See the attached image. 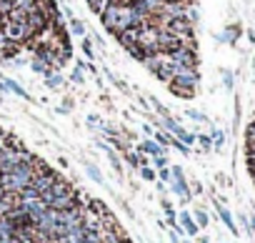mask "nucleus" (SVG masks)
<instances>
[{"mask_svg": "<svg viewBox=\"0 0 255 243\" xmlns=\"http://www.w3.org/2000/svg\"><path fill=\"white\" fill-rule=\"evenodd\" d=\"M140 176H143L145 181H155V171H153V168H148V166H143V168H140Z\"/></svg>", "mask_w": 255, "mask_h": 243, "instance_id": "c756f323", "label": "nucleus"}, {"mask_svg": "<svg viewBox=\"0 0 255 243\" xmlns=\"http://www.w3.org/2000/svg\"><path fill=\"white\" fill-rule=\"evenodd\" d=\"M180 221H183V228H185V233H190V236H195L198 233V223L188 216V213H180Z\"/></svg>", "mask_w": 255, "mask_h": 243, "instance_id": "4468645a", "label": "nucleus"}, {"mask_svg": "<svg viewBox=\"0 0 255 243\" xmlns=\"http://www.w3.org/2000/svg\"><path fill=\"white\" fill-rule=\"evenodd\" d=\"M88 173H90V178H93V181H98V183H103V176H100V171H98L95 166H90V163H88Z\"/></svg>", "mask_w": 255, "mask_h": 243, "instance_id": "c85d7f7f", "label": "nucleus"}, {"mask_svg": "<svg viewBox=\"0 0 255 243\" xmlns=\"http://www.w3.org/2000/svg\"><path fill=\"white\" fill-rule=\"evenodd\" d=\"M165 58L173 60V63H180V65H185V68H198V50L185 48V45H178V48L168 50Z\"/></svg>", "mask_w": 255, "mask_h": 243, "instance_id": "7ed1b4c3", "label": "nucleus"}, {"mask_svg": "<svg viewBox=\"0 0 255 243\" xmlns=\"http://www.w3.org/2000/svg\"><path fill=\"white\" fill-rule=\"evenodd\" d=\"M185 115L193 118V120H200V123H205V120H208V118H205L203 113H198V110H185Z\"/></svg>", "mask_w": 255, "mask_h": 243, "instance_id": "7c9ffc66", "label": "nucleus"}, {"mask_svg": "<svg viewBox=\"0 0 255 243\" xmlns=\"http://www.w3.org/2000/svg\"><path fill=\"white\" fill-rule=\"evenodd\" d=\"M3 33H5V38H8L10 43H18V45H23V43H28L30 38H35V33H33V28L28 25V20H23V23H10V20H5Z\"/></svg>", "mask_w": 255, "mask_h": 243, "instance_id": "f03ea898", "label": "nucleus"}, {"mask_svg": "<svg viewBox=\"0 0 255 243\" xmlns=\"http://www.w3.org/2000/svg\"><path fill=\"white\" fill-rule=\"evenodd\" d=\"M138 151L145 153V156H160V153H165V146H160V143H155V141H143Z\"/></svg>", "mask_w": 255, "mask_h": 243, "instance_id": "0eeeda50", "label": "nucleus"}, {"mask_svg": "<svg viewBox=\"0 0 255 243\" xmlns=\"http://www.w3.org/2000/svg\"><path fill=\"white\" fill-rule=\"evenodd\" d=\"M170 173H173V193H178L183 201H190V191H188V183H185V178H183L180 166L170 168Z\"/></svg>", "mask_w": 255, "mask_h": 243, "instance_id": "423d86ee", "label": "nucleus"}, {"mask_svg": "<svg viewBox=\"0 0 255 243\" xmlns=\"http://www.w3.org/2000/svg\"><path fill=\"white\" fill-rule=\"evenodd\" d=\"M223 85L230 90L233 88V73H228V70H223Z\"/></svg>", "mask_w": 255, "mask_h": 243, "instance_id": "2f4dec72", "label": "nucleus"}, {"mask_svg": "<svg viewBox=\"0 0 255 243\" xmlns=\"http://www.w3.org/2000/svg\"><path fill=\"white\" fill-rule=\"evenodd\" d=\"M245 148H248V153H255V120L248 126V131H245Z\"/></svg>", "mask_w": 255, "mask_h": 243, "instance_id": "9b49d317", "label": "nucleus"}, {"mask_svg": "<svg viewBox=\"0 0 255 243\" xmlns=\"http://www.w3.org/2000/svg\"><path fill=\"white\" fill-rule=\"evenodd\" d=\"M153 141H155V143H160V146H170V141H173V136H168V133H163V131H158Z\"/></svg>", "mask_w": 255, "mask_h": 243, "instance_id": "393cba45", "label": "nucleus"}, {"mask_svg": "<svg viewBox=\"0 0 255 243\" xmlns=\"http://www.w3.org/2000/svg\"><path fill=\"white\" fill-rule=\"evenodd\" d=\"M3 28H5V15L0 13V30H3Z\"/></svg>", "mask_w": 255, "mask_h": 243, "instance_id": "e433bc0d", "label": "nucleus"}, {"mask_svg": "<svg viewBox=\"0 0 255 243\" xmlns=\"http://www.w3.org/2000/svg\"><path fill=\"white\" fill-rule=\"evenodd\" d=\"M128 163H130V166H143L140 156H135V153H128Z\"/></svg>", "mask_w": 255, "mask_h": 243, "instance_id": "c9c22d12", "label": "nucleus"}, {"mask_svg": "<svg viewBox=\"0 0 255 243\" xmlns=\"http://www.w3.org/2000/svg\"><path fill=\"white\" fill-rule=\"evenodd\" d=\"M28 25L33 28V33H35V38H38V35H40L43 30H48V28H50V20H48V15H45V10H43V5L28 13Z\"/></svg>", "mask_w": 255, "mask_h": 243, "instance_id": "20e7f679", "label": "nucleus"}, {"mask_svg": "<svg viewBox=\"0 0 255 243\" xmlns=\"http://www.w3.org/2000/svg\"><path fill=\"white\" fill-rule=\"evenodd\" d=\"M0 60H3V58H0Z\"/></svg>", "mask_w": 255, "mask_h": 243, "instance_id": "58836bf2", "label": "nucleus"}, {"mask_svg": "<svg viewBox=\"0 0 255 243\" xmlns=\"http://www.w3.org/2000/svg\"><path fill=\"white\" fill-rule=\"evenodd\" d=\"M0 90H10V93H15V95H20V98L28 100V93H25L18 83H13V80H3V83H0Z\"/></svg>", "mask_w": 255, "mask_h": 243, "instance_id": "1a4fd4ad", "label": "nucleus"}, {"mask_svg": "<svg viewBox=\"0 0 255 243\" xmlns=\"http://www.w3.org/2000/svg\"><path fill=\"white\" fill-rule=\"evenodd\" d=\"M33 70H35L38 75H43V78H48L50 73H55L50 65H45V63H38V60H33Z\"/></svg>", "mask_w": 255, "mask_h": 243, "instance_id": "dca6fc26", "label": "nucleus"}, {"mask_svg": "<svg viewBox=\"0 0 255 243\" xmlns=\"http://www.w3.org/2000/svg\"><path fill=\"white\" fill-rule=\"evenodd\" d=\"M168 88H170V93L178 95V98H193V95H195V90H188V88H178V85H168Z\"/></svg>", "mask_w": 255, "mask_h": 243, "instance_id": "6ab92c4d", "label": "nucleus"}, {"mask_svg": "<svg viewBox=\"0 0 255 243\" xmlns=\"http://www.w3.org/2000/svg\"><path fill=\"white\" fill-rule=\"evenodd\" d=\"M158 171H160V173H158V176H160V181H165V183H168V181H173V173H170L168 168H158Z\"/></svg>", "mask_w": 255, "mask_h": 243, "instance_id": "f704fd0d", "label": "nucleus"}, {"mask_svg": "<svg viewBox=\"0 0 255 243\" xmlns=\"http://www.w3.org/2000/svg\"><path fill=\"white\" fill-rule=\"evenodd\" d=\"M195 221H198V226L203 228V226H208V216H205V211H198L195 213Z\"/></svg>", "mask_w": 255, "mask_h": 243, "instance_id": "473e14b6", "label": "nucleus"}, {"mask_svg": "<svg viewBox=\"0 0 255 243\" xmlns=\"http://www.w3.org/2000/svg\"><path fill=\"white\" fill-rule=\"evenodd\" d=\"M83 53H85L88 58H93V55H95V53H93V45H90V40H88V38L83 40Z\"/></svg>", "mask_w": 255, "mask_h": 243, "instance_id": "72a5a7b5", "label": "nucleus"}, {"mask_svg": "<svg viewBox=\"0 0 255 243\" xmlns=\"http://www.w3.org/2000/svg\"><path fill=\"white\" fill-rule=\"evenodd\" d=\"M175 138H178L180 143H185V146L195 143V136H193V133H188V131H183V128H178V131H175Z\"/></svg>", "mask_w": 255, "mask_h": 243, "instance_id": "f3484780", "label": "nucleus"}, {"mask_svg": "<svg viewBox=\"0 0 255 243\" xmlns=\"http://www.w3.org/2000/svg\"><path fill=\"white\" fill-rule=\"evenodd\" d=\"M70 80H73L75 85H80V83H85V75H83V68H75V70H73V75H70Z\"/></svg>", "mask_w": 255, "mask_h": 243, "instance_id": "bb28decb", "label": "nucleus"}, {"mask_svg": "<svg viewBox=\"0 0 255 243\" xmlns=\"http://www.w3.org/2000/svg\"><path fill=\"white\" fill-rule=\"evenodd\" d=\"M153 166H155V168H165V166H168V158H165V153H160V156H153Z\"/></svg>", "mask_w": 255, "mask_h": 243, "instance_id": "cd10ccee", "label": "nucleus"}, {"mask_svg": "<svg viewBox=\"0 0 255 243\" xmlns=\"http://www.w3.org/2000/svg\"><path fill=\"white\" fill-rule=\"evenodd\" d=\"M223 146H225V133L223 131H213V148L220 151Z\"/></svg>", "mask_w": 255, "mask_h": 243, "instance_id": "412c9836", "label": "nucleus"}, {"mask_svg": "<svg viewBox=\"0 0 255 243\" xmlns=\"http://www.w3.org/2000/svg\"><path fill=\"white\" fill-rule=\"evenodd\" d=\"M128 53H130V58H135L138 63H143V60L148 58V50H145V48H143L140 43H135L133 48H128Z\"/></svg>", "mask_w": 255, "mask_h": 243, "instance_id": "f8f14e48", "label": "nucleus"}, {"mask_svg": "<svg viewBox=\"0 0 255 243\" xmlns=\"http://www.w3.org/2000/svg\"><path fill=\"white\" fill-rule=\"evenodd\" d=\"M160 126H165L173 136H175V131L180 128V126H178V120H175V118H170V115H165V118H163V123H160Z\"/></svg>", "mask_w": 255, "mask_h": 243, "instance_id": "5701e85b", "label": "nucleus"}, {"mask_svg": "<svg viewBox=\"0 0 255 243\" xmlns=\"http://www.w3.org/2000/svg\"><path fill=\"white\" fill-rule=\"evenodd\" d=\"M70 33H73V35H80V38H83V35H85V25H83V20L73 18V20H70Z\"/></svg>", "mask_w": 255, "mask_h": 243, "instance_id": "a211bd4d", "label": "nucleus"}, {"mask_svg": "<svg viewBox=\"0 0 255 243\" xmlns=\"http://www.w3.org/2000/svg\"><path fill=\"white\" fill-rule=\"evenodd\" d=\"M120 3H115V0H108V5L103 8V13H100V23H103V28L108 30V33H113V35H118L120 30H123V23H120Z\"/></svg>", "mask_w": 255, "mask_h": 243, "instance_id": "f257e3e1", "label": "nucleus"}, {"mask_svg": "<svg viewBox=\"0 0 255 243\" xmlns=\"http://www.w3.org/2000/svg\"><path fill=\"white\" fill-rule=\"evenodd\" d=\"M183 18H185V20H190L193 25H198V23H200V13H198V8H195L193 3H190V5H185V13H183Z\"/></svg>", "mask_w": 255, "mask_h": 243, "instance_id": "ddd939ff", "label": "nucleus"}, {"mask_svg": "<svg viewBox=\"0 0 255 243\" xmlns=\"http://www.w3.org/2000/svg\"><path fill=\"white\" fill-rule=\"evenodd\" d=\"M45 83H48V88H53V90H55V88H63V75H58V73H50Z\"/></svg>", "mask_w": 255, "mask_h": 243, "instance_id": "aec40b11", "label": "nucleus"}, {"mask_svg": "<svg viewBox=\"0 0 255 243\" xmlns=\"http://www.w3.org/2000/svg\"><path fill=\"white\" fill-rule=\"evenodd\" d=\"M13 8H15V3H13V0H0V13H3V15H8Z\"/></svg>", "mask_w": 255, "mask_h": 243, "instance_id": "a878e982", "label": "nucleus"}, {"mask_svg": "<svg viewBox=\"0 0 255 243\" xmlns=\"http://www.w3.org/2000/svg\"><path fill=\"white\" fill-rule=\"evenodd\" d=\"M200 243H210V241H208V238H200Z\"/></svg>", "mask_w": 255, "mask_h": 243, "instance_id": "4c0bfd02", "label": "nucleus"}, {"mask_svg": "<svg viewBox=\"0 0 255 243\" xmlns=\"http://www.w3.org/2000/svg\"><path fill=\"white\" fill-rule=\"evenodd\" d=\"M240 35V28L238 25H233V28H228L223 35H220V40H225V43H235V38Z\"/></svg>", "mask_w": 255, "mask_h": 243, "instance_id": "2eb2a0df", "label": "nucleus"}, {"mask_svg": "<svg viewBox=\"0 0 255 243\" xmlns=\"http://www.w3.org/2000/svg\"><path fill=\"white\" fill-rule=\"evenodd\" d=\"M118 43H120V48H133L135 43H140V25H128V28H123L118 35Z\"/></svg>", "mask_w": 255, "mask_h": 243, "instance_id": "39448f33", "label": "nucleus"}, {"mask_svg": "<svg viewBox=\"0 0 255 243\" xmlns=\"http://www.w3.org/2000/svg\"><path fill=\"white\" fill-rule=\"evenodd\" d=\"M20 50H23V45H18V43H5L3 48H0V58H3V60H13L15 55H20Z\"/></svg>", "mask_w": 255, "mask_h": 243, "instance_id": "6e6552de", "label": "nucleus"}, {"mask_svg": "<svg viewBox=\"0 0 255 243\" xmlns=\"http://www.w3.org/2000/svg\"><path fill=\"white\" fill-rule=\"evenodd\" d=\"M88 5H90V10H93L95 15H100V13H103V8L108 5V0H88Z\"/></svg>", "mask_w": 255, "mask_h": 243, "instance_id": "4be33fe9", "label": "nucleus"}, {"mask_svg": "<svg viewBox=\"0 0 255 243\" xmlns=\"http://www.w3.org/2000/svg\"><path fill=\"white\" fill-rule=\"evenodd\" d=\"M195 141L200 143V151H213V138L210 136H195Z\"/></svg>", "mask_w": 255, "mask_h": 243, "instance_id": "b1692460", "label": "nucleus"}, {"mask_svg": "<svg viewBox=\"0 0 255 243\" xmlns=\"http://www.w3.org/2000/svg\"><path fill=\"white\" fill-rule=\"evenodd\" d=\"M218 206V213H220V218H223V223L230 228V233H238V228H235V223H233V216L228 213V208L225 206H220V203H215Z\"/></svg>", "mask_w": 255, "mask_h": 243, "instance_id": "9d476101", "label": "nucleus"}]
</instances>
